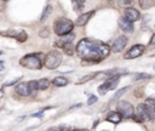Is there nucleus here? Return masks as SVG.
Returning a JSON list of instances; mask_svg holds the SVG:
<instances>
[{
  "instance_id": "1",
  "label": "nucleus",
  "mask_w": 155,
  "mask_h": 131,
  "mask_svg": "<svg viewBox=\"0 0 155 131\" xmlns=\"http://www.w3.org/2000/svg\"><path fill=\"white\" fill-rule=\"evenodd\" d=\"M78 56L82 59L101 62L110 53V47L102 41H93L91 39H81L75 49Z\"/></svg>"
},
{
  "instance_id": "2",
  "label": "nucleus",
  "mask_w": 155,
  "mask_h": 131,
  "mask_svg": "<svg viewBox=\"0 0 155 131\" xmlns=\"http://www.w3.org/2000/svg\"><path fill=\"white\" fill-rule=\"evenodd\" d=\"M19 64L29 69H40L42 67L41 53H29L19 59Z\"/></svg>"
},
{
  "instance_id": "3",
  "label": "nucleus",
  "mask_w": 155,
  "mask_h": 131,
  "mask_svg": "<svg viewBox=\"0 0 155 131\" xmlns=\"http://www.w3.org/2000/svg\"><path fill=\"white\" fill-rule=\"evenodd\" d=\"M73 28H74V23L70 19L64 18V17L57 18L54 21V24H53V30L59 36L65 35V34H69L73 30Z\"/></svg>"
},
{
  "instance_id": "4",
  "label": "nucleus",
  "mask_w": 155,
  "mask_h": 131,
  "mask_svg": "<svg viewBox=\"0 0 155 131\" xmlns=\"http://www.w3.org/2000/svg\"><path fill=\"white\" fill-rule=\"evenodd\" d=\"M61 63H62V53L58 51H50L45 56V59L42 62V64L47 69H56L59 67Z\"/></svg>"
},
{
  "instance_id": "5",
  "label": "nucleus",
  "mask_w": 155,
  "mask_h": 131,
  "mask_svg": "<svg viewBox=\"0 0 155 131\" xmlns=\"http://www.w3.org/2000/svg\"><path fill=\"white\" fill-rule=\"evenodd\" d=\"M116 112L121 115V118H132L134 113V108L130 102L120 101L116 103Z\"/></svg>"
},
{
  "instance_id": "6",
  "label": "nucleus",
  "mask_w": 155,
  "mask_h": 131,
  "mask_svg": "<svg viewBox=\"0 0 155 131\" xmlns=\"http://www.w3.org/2000/svg\"><path fill=\"white\" fill-rule=\"evenodd\" d=\"M133 120L137 123H143L145 120H149V113H148V108L145 107L144 103H140L137 106L133 115H132Z\"/></svg>"
},
{
  "instance_id": "7",
  "label": "nucleus",
  "mask_w": 155,
  "mask_h": 131,
  "mask_svg": "<svg viewBox=\"0 0 155 131\" xmlns=\"http://www.w3.org/2000/svg\"><path fill=\"white\" fill-rule=\"evenodd\" d=\"M145 51V46L142 45V44H137L134 46H132L125 55H124V58L125 59H132V58H137L139 56H142Z\"/></svg>"
},
{
  "instance_id": "8",
  "label": "nucleus",
  "mask_w": 155,
  "mask_h": 131,
  "mask_svg": "<svg viewBox=\"0 0 155 131\" xmlns=\"http://www.w3.org/2000/svg\"><path fill=\"white\" fill-rule=\"evenodd\" d=\"M126 45H127V38H126L125 35H120V36L114 41V44H113V46H111L110 51H111V52H114V53L121 52V51L125 49V46H126Z\"/></svg>"
},
{
  "instance_id": "9",
  "label": "nucleus",
  "mask_w": 155,
  "mask_h": 131,
  "mask_svg": "<svg viewBox=\"0 0 155 131\" xmlns=\"http://www.w3.org/2000/svg\"><path fill=\"white\" fill-rule=\"evenodd\" d=\"M124 17L126 19H128L130 22H134V21H137V19L140 18V13H139L138 10L132 8V7H128V8L125 10V16Z\"/></svg>"
},
{
  "instance_id": "10",
  "label": "nucleus",
  "mask_w": 155,
  "mask_h": 131,
  "mask_svg": "<svg viewBox=\"0 0 155 131\" xmlns=\"http://www.w3.org/2000/svg\"><path fill=\"white\" fill-rule=\"evenodd\" d=\"M119 27L125 33H132L133 32V23L130 22L128 19H126L125 17H120L119 18Z\"/></svg>"
},
{
  "instance_id": "11",
  "label": "nucleus",
  "mask_w": 155,
  "mask_h": 131,
  "mask_svg": "<svg viewBox=\"0 0 155 131\" xmlns=\"http://www.w3.org/2000/svg\"><path fill=\"white\" fill-rule=\"evenodd\" d=\"M119 78H120V74L110 75L103 84L107 86L108 90H114V89H116V86H117V84H119Z\"/></svg>"
},
{
  "instance_id": "12",
  "label": "nucleus",
  "mask_w": 155,
  "mask_h": 131,
  "mask_svg": "<svg viewBox=\"0 0 155 131\" xmlns=\"http://www.w3.org/2000/svg\"><path fill=\"white\" fill-rule=\"evenodd\" d=\"M93 13H94V11H88V12H86V13H81V15L76 18L75 24H76L78 27H82V25H85V24L90 21V18L93 16Z\"/></svg>"
},
{
  "instance_id": "13",
  "label": "nucleus",
  "mask_w": 155,
  "mask_h": 131,
  "mask_svg": "<svg viewBox=\"0 0 155 131\" xmlns=\"http://www.w3.org/2000/svg\"><path fill=\"white\" fill-rule=\"evenodd\" d=\"M73 40H74V34L69 33V34L62 35V38L58 39V40L54 42V45H56L57 47H62V49H63V46H65L67 44H70Z\"/></svg>"
},
{
  "instance_id": "14",
  "label": "nucleus",
  "mask_w": 155,
  "mask_h": 131,
  "mask_svg": "<svg viewBox=\"0 0 155 131\" xmlns=\"http://www.w3.org/2000/svg\"><path fill=\"white\" fill-rule=\"evenodd\" d=\"M145 107L148 108V113H149V120L155 121V101L151 98H148L145 101Z\"/></svg>"
},
{
  "instance_id": "15",
  "label": "nucleus",
  "mask_w": 155,
  "mask_h": 131,
  "mask_svg": "<svg viewBox=\"0 0 155 131\" xmlns=\"http://www.w3.org/2000/svg\"><path fill=\"white\" fill-rule=\"evenodd\" d=\"M16 92L19 95V96H29V89H28V82H19L17 86H16Z\"/></svg>"
},
{
  "instance_id": "16",
  "label": "nucleus",
  "mask_w": 155,
  "mask_h": 131,
  "mask_svg": "<svg viewBox=\"0 0 155 131\" xmlns=\"http://www.w3.org/2000/svg\"><path fill=\"white\" fill-rule=\"evenodd\" d=\"M138 5L143 10H148L155 6V0H138Z\"/></svg>"
},
{
  "instance_id": "17",
  "label": "nucleus",
  "mask_w": 155,
  "mask_h": 131,
  "mask_svg": "<svg viewBox=\"0 0 155 131\" xmlns=\"http://www.w3.org/2000/svg\"><path fill=\"white\" fill-rule=\"evenodd\" d=\"M68 79L67 78H64V76H57V78H54L53 80H52V84L54 85V86H58V87H62V86H65V85H68Z\"/></svg>"
},
{
  "instance_id": "18",
  "label": "nucleus",
  "mask_w": 155,
  "mask_h": 131,
  "mask_svg": "<svg viewBox=\"0 0 155 131\" xmlns=\"http://www.w3.org/2000/svg\"><path fill=\"white\" fill-rule=\"evenodd\" d=\"M50 86V80L48 79H40L36 81V89L38 90H46Z\"/></svg>"
},
{
  "instance_id": "19",
  "label": "nucleus",
  "mask_w": 155,
  "mask_h": 131,
  "mask_svg": "<svg viewBox=\"0 0 155 131\" xmlns=\"http://www.w3.org/2000/svg\"><path fill=\"white\" fill-rule=\"evenodd\" d=\"M107 120H109V121H111V123H114V124H117V123L121 121V115H120L117 112H113V113H110V114L108 115Z\"/></svg>"
},
{
  "instance_id": "20",
  "label": "nucleus",
  "mask_w": 155,
  "mask_h": 131,
  "mask_svg": "<svg viewBox=\"0 0 155 131\" xmlns=\"http://www.w3.org/2000/svg\"><path fill=\"white\" fill-rule=\"evenodd\" d=\"M51 12H52V6L51 5H47L46 7H45V10H44V12H42V16H41V18H40V21L41 22H44V21H46V18L51 15Z\"/></svg>"
},
{
  "instance_id": "21",
  "label": "nucleus",
  "mask_w": 155,
  "mask_h": 131,
  "mask_svg": "<svg viewBox=\"0 0 155 131\" xmlns=\"http://www.w3.org/2000/svg\"><path fill=\"white\" fill-rule=\"evenodd\" d=\"M128 89H130V86H126V87H122L121 90H119V91H117V92L111 97V101H117V99H119V98H120V97H121V96H122V95H124Z\"/></svg>"
},
{
  "instance_id": "22",
  "label": "nucleus",
  "mask_w": 155,
  "mask_h": 131,
  "mask_svg": "<svg viewBox=\"0 0 155 131\" xmlns=\"http://www.w3.org/2000/svg\"><path fill=\"white\" fill-rule=\"evenodd\" d=\"M94 76H97V73H91V74H87V75H85V76H82L76 84H84V82H86V81H88V80H91V79H93Z\"/></svg>"
},
{
  "instance_id": "23",
  "label": "nucleus",
  "mask_w": 155,
  "mask_h": 131,
  "mask_svg": "<svg viewBox=\"0 0 155 131\" xmlns=\"http://www.w3.org/2000/svg\"><path fill=\"white\" fill-rule=\"evenodd\" d=\"M27 38H28V35H27L25 32H18V34H17V36H16V40H17L18 42H24V41L27 40Z\"/></svg>"
},
{
  "instance_id": "24",
  "label": "nucleus",
  "mask_w": 155,
  "mask_h": 131,
  "mask_svg": "<svg viewBox=\"0 0 155 131\" xmlns=\"http://www.w3.org/2000/svg\"><path fill=\"white\" fill-rule=\"evenodd\" d=\"M28 89H29V93H35L36 89V80H31L28 82Z\"/></svg>"
},
{
  "instance_id": "25",
  "label": "nucleus",
  "mask_w": 155,
  "mask_h": 131,
  "mask_svg": "<svg viewBox=\"0 0 155 131\" xmlns=\"http://www.w3.org/2000/svg\"><path fill=\"white\" fill-rule=\"evenodd\" d=\"M18 32H15V30H6V32H1V35L2 36H8V38H15L17 36Z\"/></svg>"
},
{
  "instance_id": "26",
  "label": "nucleus",
  "mask_w": 155,
  "mask_h": 131,
  "mask_svg": "<svg viewBox=\"0 0 155 131\" xmlns=\"http://www.w3.org/2000/svg\"><path fill=\"white\" fill-rule=\"evenodd\" d=\"M48 35H50V29L48 28H42L40 32H39V36L40 38H48Z\"/></svg>"
},
{
  "instance_id": "27",
  "label": "nucleus",
  "mask_w": 155,
  "mask_h": 131,
  "mask_svg": "<svg viewBox=\"0 0 155 131\" xmlns=\"http://www.w3.org/2000/svg\"><path fill=\"white\" fill-rule=\"evenodd\" d=\"M132 4H133L132 0H119V5L122 6V7H126V8H128Z\"/></svg>"
},
{
  "instance_id": "28",
  "label": "nucleus",
  "mask_w": 155,
  "mask_h": 131,
  "mask_svg": "<svg viewBox=\"0 0 155 131\" xmlns=\"http://www.w3.org/2000/svg\"><path fill=\"white\" fill-rule=\"evenodd\" d=\"M73 1V6H74V10L75 11H80L81 8H82V4H80V1L79 0H71Z\"/></svg>"
},
{
  "instance_id": "29",
  "label": "nucleus",
  "mask_w": 155,
  "mask_h": 131,
  "mask_svg": "<svg viewBox=\"0 0 155 131\" xmlns=\"http://www.w3.org/2000/svg\"><path fill=\"white\" fill-rule=\"evenodd\" d=\"M63 49H64V51H65V53H67V55H73V49H71V42H70V44H67L65 46H63Z\"/></svg>"
},
{
  "instance_id": "30",
  "label": "nucleus",
  "mask_w": 155,
  "mask_h": 131,
  "mask_svg": "<svg viewBox=\"0 0 155 131\" xmlns=\"http://www.w3.org/2000/svg\"><path fill=\"white\" fill-rule=\"evenodd\" d=\"M91 64H98V62L90 61V59H82V62H81V66H91Z\"/></svg>"
},
{
  "instance_id": "31",
  "label": "nucleus",
  "mask_w": 155,
  "mask_h": 131,
  "mask_svg": "<svg viewBox=\"0 0 155 131\" xmlns=\"http://www.w3.org/2000/svg\"><path fill=\"white\" fill-rule=\"evenodd\" d=\"M98 91H99V93H101V95H105V93H107V91H108V89H107V86H105L104 84H102V85H99Z\"/></svg>"
},
{
  "instance_id": "32",
  "label": "nucleus",
  "mask_w": 155,
  "mask_h": 131,
  "mask_svg": "<svg viewBox=\"0 0 155 131\" xmlns=\"http://www.w3.org/2000/svg\"><path fill=\"white\" fill-rule=\"evenodd\" d=\"M148 47H149V49H154V47H155V34L151 35L150 41H149V44H148Z\"/></svg>"
},
{
  "instance_id": "33",
  "label": "nucleus",
  "mask_w": 155,
  "mask_h": 131,
  "mask_svg": "<svg viewBox=\"0 0 155 131\" xmlns=\"http://www.w3.org/2000/svg\"><path fill=\"white\" fill-rule=\"evenodd\" d=\"M96 102H97V96H90V98H88V101H87V104L91 106V104H93V103H96Z\"/></svg>"
},
{
  "instance_id": "34",
  "label": "nucleus",
  "mask_w": 155,
  "mask_h": 131,
  "mask_svg": "<svg viewBox=\"0 0 155 131\" xmlns=\"http://www.w3.org/2000/svg\"><path fill=\"white\" fill-rule=\"evenodd\" d=\"M21 79H22L21 76H19V78H17V79H13V80H11V81H8V82H6V84H5V86H11V85H13V84H16L17 81H19Z\"/></svg>"
},
{
  "instance_id": "35",
  "label": "nucleus",
  "mask_w": 155,
  "mask_h": 131,
  "mask_svg": "<svg viewBox=\"0 0 155 131\" xmlns=\"http://www.w3.org/2000/svg\"><path fill=\"white\" fill-rule=\"evenodd\" d=\"M134 78H136V79H144V78H150V75H149V74H138V75H136Z\"/></svg>"
},
{
  "instance_id": "36",
  "label": "nucleus",
  "mask_w": 155,
  "mask_h": 131,
  "mask_svg": "<svg viewBox=\"0 0 155 131\" xmlns=\"http://www.w3.org/2000/svg\"><path fill=\"white\" fill-rule=\"evenodd\" d=\"M42 113H44V109H42V110H40V112H38V113H34V114H33V116H41V115H42Z\"/></svg>"
},
{
  "instance_id": "37",
  "label": "nucleus",
  "mask_w": 155,
  "mask_h": 131,
  "mask_svg": "<svg viewBox=\"0 0 155 131\" xmlns=\"http://www.w3.org/2000/svg\"><path fill=\"white\" fill-rule=\"evenodd\" d=\"M47 131H62V130L58 129V127H51V129H48Z\"/></svg>"
},
{
  "instance_id": "38",
  "label": "nucleus",
  "mask_w": 155,
  "mask_h": 131,
  "mask_svg": "<svg viewBox=\"0 0 155 131\" xmlns=\"http://www.w3.org/2000/svg\"><path fill=\"white\" fill-rule=\"evenodd\" d=\"M70 131H88V130H85V129H74V130H70Z\"/></svg>"
},
{
  "instance_id": "39",
  "label": "nucleus",
  "mask_w": 155,
  "mask_h": 131,
  "mask_svg": "<svg viewBox=\"0 0 155 131\" xmlns=\"http://www.w3.org/2000/svg\"><path fill=\"white\" fill-rule=\"evenodd\" d=\"M0 96H2V89H0Z\"/></svg>"
},
{
  "instance_id": "40",
  "label": "nucleus",
  "mask_w": 155,
  "mask_h": 131,
  "mask_svg": "<svg viewBox=\"0 0 155 131\" xmlns=\"http://www.w3.org/2000/svg\"><path fill=\"white\" fill-rule=\"evenodd\" d=\"M2 78H4V75H2V74H0V80H2Z\"/></svg>"
},
{
  "instance_id": "41",
  "label": "nucleus",
  "mask_w": 155,
  "mask_h": 131,
  "mask_svg": "<svg viewBox=\"0 0 155 131\" xmlns=\"http://www.w3.org/2000/svg\"><path fill=\"white\" fill-rule=\"evenodd\" d=\"M0 67L2 68V61H0Z\"/></svg>"
},
{
  "instance_id": "42",
  "label": "nucleus",
  "mask_w": 155,
  "mask_h": 131,
  "mask_svg": "<svg viewBox=\"0 0 155 131\" xmlns=\"http://www.w3.org/2000/svg\"><path fill=\"white\" fill-rule=\"evenodd\" d=\"M150 57H155V53H153V55H151V56H150Z\"/></svg>"
},
{
  "instance_id": "43",
  "label": "nucleus",
  "mask_w": 155,
  "mask_h": 131,
  "mask_svg": "<svg viewBox=\"0 0 155 131\" xmlns=\"http://www.w3.org/2000/svg\"><path fill=\"white\" fill-rule=\"evenodd\" d=\"M153 68H154V70H155V64H154V66H153Z\"/></svg>"
},
{
  "instance_id": "44",
  "label": "nucleus",
  "mask_w": 155,
  "mask_h": 131,
  "mask_svg": "<svg viewBox=\"0 0 155 131\" xmlns=\"http://www.w3.org/2000/svg\"><path fill=\"white\" fill-rule=\"evenodd\" d=\"M0 55H2V51H0Z\"/></svg>"
}]
</instances>
